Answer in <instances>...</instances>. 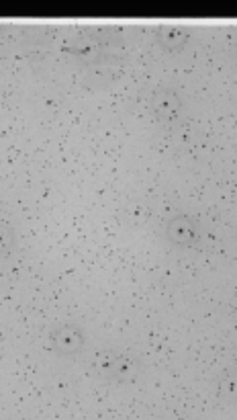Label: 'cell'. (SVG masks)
<instances>
[{
  "instance_id": "obj_1",
  "label": "cell",
  "mask_w": 237,
  "mask_h": 420,
  "mask_svg": "<svg viewBox=\"0 0 237 420\" xmlns=\"http://www.w3.org/2000/svg\"><path fill=\"white\" fill-rule=\"evenodd\" d=\"M53 341H55V346H62L64 350H70V348H76V346H78V332H74L72 337H66V326H62V328L53 334Z\"/></svg>"
},
{
  "instance_id": "obj_2",
  "label": "cell",
  "mask_w": 237,
  "mask_h": 420,
  "mask_svg": "<svg viewBox=\"0 0 237 420\" xmlns=\"http://www.w3.org/2000/svg\"><path fill=\"white\" fill-rule=\"evenodd\" d=\"M10 242H12V234H10V229L6 228V226L0 222V252L6 250V248L10 246Z\"/></svg>"
}]
</instances>
